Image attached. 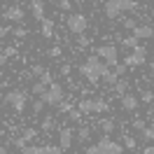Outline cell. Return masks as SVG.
<instances>
[{
  "mask_svg": "<svg viewBox=\"0 0 154 154\" xmlns=\"http://www.w3.org/2000/svg\"><path fill=\"white\" fill-rule=\"evenodd\" d=\"M115 72H117L119 77H122V75L126 72V66H124V63H117V66H115Z\"/></svg>",
  "mask_w": 154,
  "mask_h": 154,
  "instance_id": "38",
  "label": "cell"
},
{
  "mask_svg": "<svg viewBox=\"0 0 154 154\" xmlns=\"http://www.w3.org/2000/svg\"><path fill=\"white\" fill-rule=\"evenodd\" d=\"M140 100L143 103H154V89H145V91H140Z\"/></svg>",
  "mask_w": 154,
  "mask_h": 154,
  "instance_id": "20",
  "label": "cell"
},
{
  "mask_svg": "<svg viewBox=\"0 0 154 154\" xmlns=\"http://www.w3.org/2000/svg\"><path fill=\"white\" fill-rule=\"evenodd\" d=\"M89 138H91V131H89L87 126H82V128L77 131V140H79V143H87Z\"/></svg>",
  "mask_w": 154,
  "mask_h": 154,
  "instance_id": "22",
  "label": "cell"
},
{
  "mask_svg": "<svg viewBox=\"0 0 154 154\" xmlns=\"http://www.w3.org/2000/svg\"><path fill=\"white\" fill-rule=\"evenodd\" d=\"M70 119H72V122H79V119H82V112H79V110H70Z\"/></svg>",
  "mask_w": 154,
  "mask_h": 154,
  "instance_id": "37",
  "label": "cell"
},
{
  "mask_svg": "<svg viewBox=\"0 0 154 154\" xmlns=\"http://www.w3.org/2000/svg\"><path fill=\"white\" fill-rule=\"evenodd\" d=\"M131 33H133L138 40H149V38H154V26H149V23H138Z\"/></svg>",
  "mask_w": 154,
  "mask_h": 154,
  "instance_id": "10",
  "label": "cell"
},
{
  "mask_svg": "<svg viewBox=\"0 0 154 154\" xmlns=\"http://www.w3.org/2000/svg\"><path fill=\"white\" fill-rule=\"evenodd\" d=\"M138 2L135 0H105L103 5V14L107 19H119L124 12H135Z\"/></svg>",
  "mask_w": 154,
  "mask_h": 154,
  "instance_id": "2",
  "label": "cell"
},
{
  "mask_svg": "<svg viewBox=\"0 0 154 154\" xmlns=\"http://www.w3.org/2000/svg\"><path fill=\"white\" fill-rule=\"evenodd\" d=\"M100 131H103L105 135H110L112 131H115V119H112V117H105V119L100 122Z\"/></svg>",
  "mask_w": 154,
  "mask_h": 154,
  "instance_id": "17",
  "label": "cell"
},
{
  "mask_svg": "<svg viewBox=\"0 0 154 154\" xmlns=\"http://www.w3.org/2000/svg\"><path fill=\"white\" fill-rule=\"evenodd\" d=\"M0 87H2V82H0Z\"/></svg>",
  "mask_w": 154,
  "mask_h": 154,
  "instance_id": "52",
  "label": "cell"
},
{
  "mask_svg": "<svg viewBox=\"0 0 154 154\" xmlns=\"http://www.w3.org/2000/svg\"><path fill=\"white\" fill-rule=\"evenodd\" d=\"M21 154H42V147H38V145H26V147L21 149Z\"/></svg>",
  "mask_w": 154,
  "mask_h": 154,
  "instance_id": "25",
  "label": "cell"
},
{
  "mask_svg": "<svg viewBox=\"0 0 154 154\" xmlns=\"http://www.w3.org/2000/svg\"><path fill=\"white\" fill-rule=\"evenodd\" d=\"M42 154H63V147H61V145H45V147H42Z\"/></svg>",
  "mask_w": 154,
  "mask_h": 154,
  "instance_id": "21",
  "label": "cell"
},
{
  "mask_svg": "<svg viewBox=\"0 0 154 154\" xmlns=\"http://www.w3.org/2000/svg\"><path fill=\"white\" fill-rule=\"evenodd\" d=\"M77 110L82 115H100V112H107L110 105H107L103 98H84L77 103Z\"/></svg>",
  "mask_w": 154,
  "mask_h": 154,
  "instance_id": "4",
  "label": "cell"
},
{
  "mask_svg": "<svg viewBox=\"0 0 154 154\" xmlns=\"http://www.w3.org/2000/svg\"><path fill=\"white\" fill-rule=\"evenodd\" d=\"M140 45V40L135 38V35H128V38H122V47H126V49H135Z\"/></svg>",
  "mask_w": 154,
  "mask_h": 154,
  "instance_id": "18",
  "label": "cell"
},
{
  "mask_svg": "<svg viewBox=\"0 0 154 154\" xmlns=\"http://www.w3.org/2000/svg\"><path fill=\"white\" fill-rule=\"evenodd\" d=\"M5 63H7V56H5V54H0V66H5Z\"/></svg>",
  "mask_w": 154,
  "mask_h": 154,
  "instance_id": "45",
  "label": "cell"
},
{
  "mask_svg": "<svg viewBox=\"0 0 154 154\" xmlns=\"http://www.w3.org/2000/svg\"><path fill=\"white\" fill-rule=\"evenodd\" d=\"M42 107H45V103H42V98H38L33 103V112H42Z\"/></svg>",
  "mask_w": 154,
  "mask_h": 154,
  "instance_id": "36",
  "label": "cell"
},
{
  "mask_svg": "<svg viewBox=\"0 0 154 154\" xmlns=\"http://www.w3.org/2000/svg\"><path fill=\"white\" fill-rule=\"evenodd\" d=\"M40 82H45V84H51V82H54V75H51V72H49V70H45V72H42V75H40Z\"/></svg>",
  "mask_w": 154,
  "mask_h": 154,
  "instance_id": "28",
  "label": "cell"
},
{
  "mask_svg": "<svg viewBox=\"0 0 154 154\" xmlns=\"http://www.w3.org/2000/svg\"><path fill=\"white\" fill-rule=\"evenodd\" d=\"M10 33H12V28H7V26H0V40H2V38H7Z\"/></svg>",
  "mask_w": 154,
  "mask_h": 154,
  "instance_id": "40",
  "label": "cell"
},
{
  "mask_svg": "<svg viewBox=\"0 0 154 154\" xmlns=\"http://www.w3.org/2000/svg\"><path fill=\"white\" fill-rule=\"evenodd\" d=\"M21 138H23L26 143H28V140H35V138H38V131H35V128H26V131H23V135H21Z\"/></svg>",
  "mask_w": 154,
  "mask_h": 154,
  "instance_id": "27",
  "label": "cell"
},
{
  "mask_svg": "<svg viewBox=\"0 0 154 154\" xmlns=\"http://www.w3.org/2000/svg\"><path fill=\"white\" fill-rule=\"evenodd\" d=\"M2 54H5L7 58H10V56H17V49H14V47H5V51H2Z\"/></svg>",
  "mask_w": 154,
  "mask_h": 154,
  "instance_id": "41",
  "label": "cell"
},
{
  "mask_svg": "<svg viewBox=\"0 0 154 154\" xmlns=\"http://www.w3.org/2000/svg\"><path fill=\"white\" fill-rule=\"evenodd\" d=\"M40 98H42V103H45V105H61V103H63V98H66V89L61 87V84H56V82H51L49 89Z\"/></svg>",
  "mask_w": 154,
  "mask_h": 154,
  "instance_id": "6",
  "label": "cell"
},
{
  "mask_svg": "<svg viewBox=\"0 0 154 154\" xmlns=\"http://www.w3.org/2000/svg\"><path fill=\"white\" fill-rule=\"evenodd\" d=\"M45 70H47V68H45V66H40V63H35V66H33V70H30V72H33V75H42V72H45Z\"/></svg>",
  "mask_w": 154,
  "mask_h": 154,
  "instance_id": "35",
  "label": "cell"
},
{
  "mask_svg": "<svg viewBox=\"0 0 154 154\" xmlns=\"http://www.w3.org/2000/svg\"><path fill=\"white\" fill-rule=\"evenodd\" d=\"M77 42H79V47H89V38H84V33L79 35V40H77Z\"/></svg>",
  "mask_w": 154,
  "mask_h": 154,
  "instance_id": "43",
  "label": "cell"
},
{
  "mask_svg": "<svg viewBox=\"0 0 154 154\" xmlns=\"http://www.w3.org/2000/svg\"><path fill=\"white\" fill-rule=\"evenodd\" d=\"M96 54L103 58L110 68H115L117 63H119V51H117L115 45H100V47H96Z\"/></svg>",
  "mask_w": 154,
  "mask_h": 154,
  "instance_id": "9",
  "label": "cell"
},
{
  "mask_svg": "<svg viewBox=\"0 0 154 154\" xmlns=\"http://www.w3.org/2000/svg\"><path fill=\"white\" fill-rule=\"evenodd\" d=\"M12 145H14L17 149H23V147H26V140H23V138H14V140H12Z\"/></svg>",
  "mask_w": 154,
  "mask_h": 154,
  "instance_id": "34",
  "label": "cell"
},
{
  "mask_svg": "<svg viewBox=\"0 0 154 154\" xmlns=\"http://www.w3.org/2000/svg\"><path fill=\"white\" fill-rule=\"evenodd\" d=\"M140 133H143V140H154V126H145Z\"/></svg>",
  "mask_w": 154,
  "mask_h": 154,
  "instance_id": "26",
  "label": "cell"
},
{
  "mask_svg": "<svg viewBox=\"0 0 154 154\" xmlns=\"http://www.w3.org/2000/svg\"><path fill=\"white\" fill-rule=\"evenodd\" d=\"M100 79L105 82L107 87H115V84H117V79H119V75H117L115 70H105V72H103V77H100Z\"/></svg>",
  "mask_w": 154,
  "mask_h": 154,
  "instance_id": "16",
  "label": "cell"
},
{
  "mask_svg": "<svg viewBox=\"0 0 154 154\" xmlns=\"http://www.w3.org/2000/svg\"><path fill=\"white\" fill-rule=\"evenodd\" d=\"M124 147L119 143H115L110 135H103L96 145H89L87 147V154H122Z\"/></svg>",
  "mask_w": 154,
  "mask_h": 154,
  "instance_id": "3",
  "label": "cell"
},
{
  "mask_svg": "<svg viewBox=\"0 0 154 154\" xmlns=\"http://www.w3.org/2000/svg\"><path fill=\"white\" fill-rule=\"evenodd\" d=\"M30 14L38 21H42L45 19V2H42V0H33V2H30Z\"/></svg>",
  "mask_w": 154,
  "mask_h": 154,
  "instance_id": "14",
  "label": "cell"
},
{
  "mask_svg": "<svg viewBox=\"0 0 154 154\" xmlns=\"http://www.w3.org/2000/svg\"><path fill=\"white\" fill-rule=\"evenodd\" d=\"M72 128L70 126H63L61 131H58V145L63 147V149H70V145H72Z\"/></svg>",
  "mask_w": 154,
  "mask_h": 154,
  "instance_id": "12",
  "label": "cell"
},
{
  "mask_svg": "<svg viewBox=\"0 0 154 154\" xmlns=\"http://www.w3.org/2000/svg\"><path fill=\"white\" fill-rule=\"evenodd\" d=\"M115 91H117V96H124L126 91H128V82H126V79H117Z\"/></svg>",
  "mask_w": 154,
  "mask_h": 154,
  "instance_id": "19",
  "label": "cell"
},
{
  "mask_svg": "<svg viewBox=\"0 0 154 154\" xmlns=\"http://www.w3.org/2000/svg\"><path fill=\"white\" fill-rule=\"evenodd\" d=\"M152 19H154V10H152Z\"/></svg>",
  "mask_w": 154,
  "mask_h": 154,
  "instance_id": "50",
  "label": "cell"
},
{
  "mask_svg": "<svg viewBox=\"0 0 154 154\" xmlns=\"http://www.w3.org/2000/svg\"><path fill=\"white\" fill-rule=\"evenodd\" d=\"M7 21H23V17H26V12L21 10L19 5H12V7H7L5 10V14H2Z\"/></svg>",
  "mask_w": 154,
  "mask_h": 154,
  "instance_id": "13",
  "label": "cell"
},
{
  "mask_svg": "<svg viewBox=\"0 0 154 154\" xmlns=\"http://www.w3.org/2000/svg\"><path fill=\"white\" fill-rule=\"evenodd\" d=\"M2 103L10 105L12 110H17V112H23V110H26V103H28V98H26V91L14 89V91H7V94H5Z\"/></svg>",
  "mask_w": 154,
  "mask_h": 154,
  "instance_id": "5",
  "label": "cell"
},
{
  "mask_svg": "<svg viewBox=\"0 0 154 154\" xmlns=\"http://www.w3.org/2000/svg\"><path fill=\"white\" fill-rule=\"evenodd\" d=\"M89 2H98V0H89Z\"/></svg>",
  "mask_w": 154,
  "mask_h": 154,
  "instance_id": "49",
  "label": "cell"
},
{
  "mask_svg": "<svg viewBox=\"0 0 154 154\" xmlns=\"http://www.w3.org/2000/svg\"><path fill=\"white\" fill-rule=\"evenodd\" d=\"M51 2H58V0H51Z\"/></svg>",
  "mask_w": 154,
  "mask_h": 154,
  "instance_id": "51",
  "label": "cell"
},
{
  "mask_svg": "<svg viewBox=\"0 0 154 154\" xmlns=\"http://www.w3.org/2000/svg\"><path fill=\"white\" fill-rule=\"evenodd\" d=\"M124 147H126V149H135V138H131V135L124 138Z\"/></svg>",
  "mask_w": 154,
  "mask_h": 154,
  "instance_id": "31",
  "label": "cell"
},
{
  "mask_svg": "<svg viewBox=\"0 0 154 154\" xmlns=\"http://www.w3.org/2000/svg\"><path fill=\"white\" fill-rule=\"evenodd\" d=\"M122 26H124L126 30H133L135 26H138V21L135 19H122Z\"/></svg>",
  "mask_w": 154,
  "mask_h": 154,
  "instance_id": "29",
  "label": "cell"
},
{
  "mask_svg": "<svg viewBox=\"0 0 154 154\" xmlns=\"http://www.w3.org/2000/svg\"><path fill=\"white\" fill-rule=\"evenodd\" d=\"M145 61H147V49L143 45H138L135 49H131V54L124 58V66L126 68H138V66H145Z\"/></svg>",
  "mask_w": 154,
  "mask_h": 154,
  "instance_id": "8",
  "label": "cell"
},
{
  "mask_svg": "<svg viewBox=\"0 0 154 154\" xmlns=\"http://www.w3.org/2000/svg\"><path fill=\"white\" fill-rule=\"evenodd\" d=\"M0 154H7V147H0Z\"/></svg>",
  "mask_w": 154,
  "mask_h": 154,
  "instance_id": "47",
  "label": "cell"
},
{
  "mask_svg": "<svg viewBox=\"0 0 154 154\" xmlns=\"http://www.w3.org/2000/svg\"><path fill=\"white\" fill-rule=\"evenodd\" d=\"M105 70H107V63H105L100 56H98V54H94V56L84 58V63L79 66V75L84 77L89 84H98Z\"/></svg>",
  "mask_w": 154,
  "mask_h": 154,
  "instance_id": "1",
  "label": "cell"
},
{
  "mask_svg": "<svg viewBox=\"0 0 154 154\" xmlns=\"http://www.w3.org/2000/svg\"><path fill=\"white\" fill-rule=\"evenodd\" d=\"M49 56H51V58L61 56V47H51V49H49Z\"/></svg>",
  "mask_w": 154,
  "mask_h": 154,
  "instance_id": "42",
  "label": "cell"
},
{
  "mask_svg": "<svg viewBox=\"0 0 154 154\" xmlns=\"http://www.w3.org/2000/svg\"><path fill=\"white\" fill-rule=\"evenodd\" d=\"M58 110H61V112H70V110H72V103H68L66 98H63V103L58 105Z\"/></svg>",
  "mask_w": 154,
  "mask_h": 154,
  "instance_id": "33",
  "label": "cell"
},
{
  "mask_svg": "<svg viewBox=\"0 0 154 154\" xmlns=\"http://www.w3.org/2000/svg\"><path fill=\"white\" fill-rule=\"evenodd\" d=\"M47 89H49L47 84H45V82H40V79H38V82L33 84V94H35V96H42V94H45Z\"/></svg>",
  "mask_w": 154,
  "mask_h": 154,
  "instance_id": "24",
  "label": "cell"
},
{
  "mask_svg": "<svg viewBox=\"0 0 154 154\" xmlns=\"http://www.w3.org/2000/svg\"><path fill=\"white\" fill-rule=\"evenodd\" d=\"M56 5H58V10H63V12H66V10H70V7H72V2H70V0H58Z\"/></svg>",
  "mask_w": 154,
  "mask_h": 154,
  "instance_id": "32",
  "label": "cell"
},
{
  "mask_svg": "<svg viewBox=\"0 0 154 154\" xmlns=\"http://www.w3.org/2000/svg\"><path fill=\"white\" fill-rule=\"evenodd\" d=\"M40 33H42V38H51L54 35V19H45L40 21Z\"/></svg>",
  "mask_w": 154,
  "mask_h": 154,
  "instance_id": "15",
  "label": "cell"
},
{
  "mask_svg": "<svg viewBox=\"0 0 154 154\" xmlns=\"http://www.w3.org/2000/svg\"><path fill=\"white\" fill-rule=\"evenodd\" d=\"M145 126H147V124H145L143 119H135V122H133V128H135V131H143Z\"/></svg>",
  "mask_w": 154,
  "mask_h": 154,
  "instance_id": "39",
  "label": "cell"
},
{
  "mask_svg": "<svg viewBox=\"0 0 154 154\" xmlns=\"http://www.w3.org/2000/svg\"><path fill=\"white\" fill-rule=\"evenodd\" d=\"M66 26H68V30H70L72 35H82V33L89 28V21H87V17H84V14H79V12H72V14H68Z\"/></svg>",
  "mask_w": 154,
  "mask_h": 154,
  "instance_id": "7",
  "label": "cell"
},
{
  "mask_svg": "<svg viewBox=\"0 0 154 154\" xmlns=\"http://www.w3.org/2000/svg\"><path fill=\"white\" fill-rule=\"evenodd\" d=\"M143 154H154V145H145V147H143Z\"/></svg>",
  "mask_w": 154,
  "mask_h": 154,
  "instance_id": "44",
  "label": "cell"
},
{
  "mask_svg": "<svg viewBox=\"0 0 154 154\" xmlns=\"http://www.w3.org/2000/svg\"><path fill=\"white\" fill-rule=\"evenodd\" d=\"M152 89H154V87H152Z\"/></svg>",
  "mask_w": 154,
  "mask_h": 154,
  "instance_id": "53",
  "label": "cell"
},
{
  "mask_svg": "<svg viewBox=\"0 0 154 154\" xmlns=\"http://www.w3.org/2000/svg\"><path fill=\"white\" fill-rule=\"evenodd\" d=\"M122 98V110H126V112H133V110H138V105H140V98L133 96V94H124Z\"/></svg>",
  "mask_w": 154,
  "mask_h": 154,
  "instance_id": "11",
  "label": "cell"
},
{
  "mask_svg": "<svg viewBox=\"0 0 154 154\" xmlns=\"http://www.w3.org/2000/svg\"><path fill=\"white\" fill-rule=\"evenodd\" d=\"M12 35L19 38V40H23L26 35H28V30H26V28H12Z\"/></svg>",
  "mask_w": 154,
  "mask_h": 154,
  "instance_id": "30",
  "label": "cell"
},
{
  "mask_svg": "<svg viewBox=\"0 0 154 154\" xmlns=\"http://www.w3.org/2000/svg\"><path fill=\"white\" fill-rule=\"evenodd\" d=\"M54 117H47V119H42V124H40V128H42V131H45V133H49V131H51V128H54Z\"/></svg>",
  "mask_w": 154,
  "mask_h": 154,
  "instance_id": "23",
  "label": "cell"
},
{
  "mask_svg": "<svg viewBox=\"0 0 154 154\" xmlns=\"http://www.w3.org/2000/svg\"><path fill=\"white\" fill-rule=\"evenodd\" d=\"M152 77H154V66H152Z\"/></svg>",
  "mask_w": 154,
  "mask_h": 154,
  "instance_id": "48",
  "label": "cell"
},
{
  "mask_svg": "<svg viewBox=\"0 0 154 154\" xmlns=\"http://www.w3.org/2000/svg\"><path fill=\"white\" fill-rule=\"evenodd\" d=\"M149 117L154 119V103H152V110H149Z\"/></svg>",
  "mask_w": 154,
  "mask_h": 154,
  "instance_id": "46",
  "label": "cell"
}]
</instances>
